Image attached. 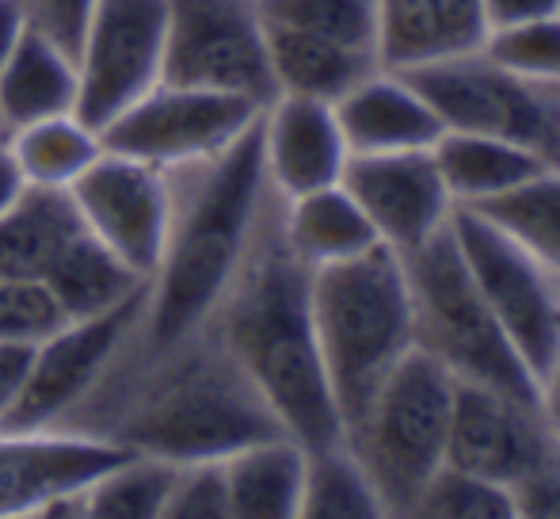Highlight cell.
Masks as SVG:
<instances>
[{
    "label": "cell",
    "instance_id": "6da1fadb",
    "mask_svg": "<svg viewBox=\"0 0 560 519\" xmlns=\"http://www.w3.org/2000/svg\"><path fill=\"white\" fill-rule=\"evenodd\" d=\"M58 431L104 439L118 451L153 454L176 466L225 462L259 439L287 436L210 325L153 344L141 336V321Z\"/></svg>",
    "mask_w": 560,
    "mask_h": 519
},
{
    "label": "cell",
    "instance_id": "7a4b0ae2",
    "mask_svg": "<svg viewBox=\"0 0 560 519\" xmlns=\"http://www.w3.org/2000/svg\"><path fill=\"white\" fill-rule=\"evenodd\" d=\"M279 210L282 199L275 195L241 272L207 325L256 382L282 431L305 451H317L343 439V420L313 325V272L290 253Z\"/></svg>",
    "mask_w": 560,
    "mask_h": 519
},
{
    "label": "cell",
    "instance_id": "3957f363",
    "mask_svg": "<svg viewBox=\"0 0 560 519\" xmlns=\"http://www.w3.org/2000/svg\"><path fill=\"white\" fill-rule=\"evenodd\" d=\"M168 176V238L141 313V336L153 344L207 328L275 203L259 153V123L225 153Z\"/></svg>",
    "mask_w": 560,
    "mask_h": 519
},
{
    "label": "cell",
    "instance_id": "277c9868",
    "mask_svg": "<svg viewBox=\"0 0 560 519\" xmlns=\"http://www.w3.org/2000/svg\"><path fill=\"white\" fill-rule=\"evenodd\" d=\"M313 325L347 431L385 374L416 348V305L405 260L377 245L343 264L317 267Z\"/></svg>",
    "mask_w": 560,
    "mask_h": 519
},
{
    "label": "cell",
    "instance_id": "5b68a950",
    "mask_svg": "<svg viewBox=\"0 0 560 519\" xmlns=\"http://www.w3.org/2000/svg\"><path fill=\"white\" fill-rule=\"evenodd\" d=\"M457 379L423 348H412L347 424L343 439L366 466L385 519H408L423 485L446 466Z\"/></svg>",
    "mask_w": 560,
    "mask_h": 519
},
{
    "label": "cell",
    "instance_id": "8992f818",
    "mask_svg": "<svg viewBox=\"0 0 560 519\" xmlns=\"http://www.w3.org/2000/svg\"><path fill=\"white\" fill-rule=\"evenodd\" d=\"M400 260H405L416 305V348L439 359L457 382H480V387L538 401V382L488 310L450 226Z\"/></svg>",
    "mask_w": 560,
    "mask_h": 519
},
{
    "label": "cell",
    "instance_id": "52a82bcc",
    "mask_svg": "<svg viewBox=\"0 0 560 519\" xmlns=\"http://www.w3.org/2000/svg\"><path fill=\"white\" fill-rule=\"evenodd\" d=\"M462 260L534 382L560 356V275L469 207L450 218Z\"/></svg>",
    "mask_w": 560,
    "mask_h": 519
},
{
    "label": "cell",
    "instance_id": "ba28073f",
    "mask_svg": "<svg viewBox=\"0 0 560 519\" xmlns=\"http://www.w3.org/2000/svg\"><path fill=\"white\" fill-rule=\"evenodd\" d=\"M164 81L271 104L279 92L259 0H168Z\"/></svg>",
    "mask_w": 560,
    "mask_h": 519
},
{
    "label": "cell",
    "instance_id": "9c48e42d",
    "mask_svg": "<svg viewBox=\"0 0 560 519\" xmlns=\"http://www.w3.org/2000/svg\"><path fill=\"white\" fill-rule=\"evenodd\" d=\"M168 0H92L77 38V115L104 130L164 81Z\"/></svg>",
    "mask_w": 560,
    "mask_h": 519
},
{
    "label": "cell",
    "instance_id": "30bf717a",
    "mask_svg": "<svg viewBox=\"0 0 560 519\" xmlns=\"http://www.w3.org/2000/svg\"><path fill=\"white\" fill-rule=\"evenodd\" d=\"M408 77L439 115L443 130L523 141L546 161L560 164V112L553 96L511 77L485 50L431 61Z\"/></svg>",
    "mask_w": 560,
    "mask_h": 519
},
{
    "label": "cell",
    "instance_id": "8fae6325",
    "mask_svg": "<svg viewBox=\"0 0 560 519\" xmlns=\"http://www.w3.org/2000/svg\"><path fill=\"white\" fill-rule=\"evenodd\" d=\"M259 112L264 107L252 100L161 81L100 134L115 153L176 172L236 146L259 123Z\"/></svg>",
    "mask_w": 560,
    "mask_h": 519
},
{
    "label": "cell",
    "instance_id": "7c38bea8",
    "mask_svg": "<svg viewBox=\"0 0 560 519\" xmlns=\"http://www.w3.org/2000/svg\"><path fill=\"white\" fill-rule=\"evenodd\" d=\"M141 313H145V290L96 318L66 321L58 333L35 344L27 382L0 431H58L66 416L104 379L118 348L138 328Z\"/></svg>",
    "mask_w": 560,
    "mask_h": 519
},
{
    "label": "cell",
    "instance_id": "4fadbf2b",
    "mask_svg": "<svg viewBox=\"0 0 560 519\" xmlns=\"http://www.w3.org/2000/svg\"><path fill=\"white\" fill-rule=\"evenodd\" d=\"M84 230L104 241L141 279H153L172 218V176L145 161L104 149L69 187Z\"/></svg>",
    "mask_w": 560,
    "mask_h": 519
},
{
    "label": "cell",
    "instance_id": "5bb4252c",
    "mask_svg": "<svg viewBox=\"0 0 560 519\" xmlns=\"http://www.w3.org/2000/svg\"><path fill=\"white\" fill-rule=\"evenodd\" d=\"M549 459H557V447L538 416V401L480 382H457L446 436L450 466L511 489Z\"/></svg>",
    "mask_w": 560,
    "mask_h": 519
},
{
    "label": "cell",
    "instance_id": "9a60e30c",
    "mask_svg": "<svg viewBox=\"0 0 560 519\" xmlns=\"http://www.w3.org/2000/svg\"><path fill=\"white\" fill-rule=\"evenodd\" d=\"M343 187L366 210L377 241L397 256L416 253L439 238L457 210L431 149L351 157Z\"/></svg>",
    "mask_w": 560,
    "mask_h": 519
},
{
    "label": "cell",
    "instance_id": "2e32d148",
    "mask_svg": "<svg viewBox=\"0 0 560 519\" xmlns=\"http://www.w3.org/2000/svg\"><path fill=\"white\" fill-rule=\"evenodd\" d=\"M122 454L73 431H0V519L38 516L50 500L84 493Z\"/></svg>",
    "mask_w": 560,
    "mask_h": 519
},
{
    "label": "cell",
    "instance_id": "e0dca14e",
    "mask_svg": "<svg viewBox=\"0 0 560 519\" xmlns=\"http://www.w3.org/2000/svg\"><path fill=\"white\" fill-rule=\"evenodd\" d=\"M259 153L279 199L339 184L351 161L336 107L310 96H275L259 112Z\"/></svg>",
    "mask_w": 560,
    "mask_h": 519
},
{
    "label": "cell",
    "instance_id": "ac0fdd59",
    "mask_svg": "<svg viewBox=\"0 0 560 519\" xmlns=\"http://www.w3.org/2000/svg\"><path fill=\"white\" fill-rule=\"evenodd\" d=\"M332 107L351 157L431 149L443 138L439 115L431 112V104L412 84V77L400 73V69H370Z\"/></svg>",
    "mask_w": 560,
    "mask_h": 519
},
{
    "label": "cell",
    "instance_id": "d6986e66",
    "mask_svg": "<svg viewBox=\"0 0 560 519\" xmlns=\"http://www.w3.org/2000/svg\"><path fill=\"white\" fill-rule=\"evenodd\" d=\"M485 0H377V61L412 73L431 61L480 50Z\"/></svg>",
    "mask_w": 560,
    "mask_h": 519
},
{
    "label": "cell",
    "instance_id": "ffe728a7",
    "mask_svg": "<svg viewBox=\"0 0 560 519\" xmlns=\"http://www.w3.org/2000/svg\"><path fill=\"white\" fill-rule=\"evenodd\" d=\"M77 96H81V77L73 50L31 23L0 69V115L8 130L77 112Z\"/></svg>",
    "mask_w": 560,
    "mask_h": 519
},
{
    "label": "cell",
    "instance_id": "44dd1931",
    "mask_svg": "<svg viewBox=\"0 0 560 519\" xmlns=\"http://www.w3.org/2000/svg\"><path fill=\"white\" fill-rule=\"evenodd\" d=\"M279 218L290 253L302 260L310 272L343 264V260H354L382 245L366 210L347 192L343 180L332 187H320V192L298 195V199H282Z\"/></svg>",
    "mask_w": 560,
    "mask_h": 519
},
{
    "label": "cell",
    "instance_id": "7402d4cb",
    "mask_svg": "<svg viewBox=\"0 0 560 519\" xmlns=\"http://www.w3.org/2000/svg\"><path fill=\"white\" fill-rule=\"evenodd\" d=\"M431 157L457 207H480L553 164L523 141L465 130H443V138L431 146Z\"/></svg>",
    "mask_w": 560,
    "mask_h": 519
},
{
    "label": "cell",
    "instance_id": "603a6c76",
    "mask_svg": "<svg viewBox=\"0 0 560 519\" xmlns=\"http://www.w3.org/2000/svg\"><path fill=\"white\" fill-rule=\"evenodd\" d=\"M267 54H271V77L279 96H310L325 104H336L370 69L382 66L377 54L370 50H354V46L282 27L271 20H267Z\"/></svg>",
    "mask_w": 560,
    "mask_h": 519
},
{
    "label": "cell",
    "instance_id": "cb8c5ba5",
    "mask_svg": "<svg viewBox=\"0 0 560 519\" xmlns=\"http://www.w3.org/2000/svg\"><path fill=\"white\" fill-rule=\"evenodd\" d=\"M233 519H302L305 447L294 436H271L222 462Z\"/></svg>",
    "mask_w": 560,
    "mask_h": 519
},
{
    "label": "cell",
    "instance_id": "d4e9b609",
    "mask_svg": "<svg viewBox=\"0 0 560 519\" xmlns=\"http://www.w3.org/2000/svg\"><path fill=\"white\" fill-rule=\"evenodd\" d=\"M43 282L69 321L96 318L145 290V279L130 264H122L104 241L92 238L84 222L46 264Z\"/></svg>",
    "mask_w": 560,
    "mask_h": 519
},
{
    "label": "cell",
    "instance_id": "484cf974",
    "mask_svg": "<svg viewBox=\"0 0 560 519\" xmlns=\"http://www.w3.org/2000/svg\"><path fill=\"white\" fill-rule=\"evenodd\" d=\"M77 230L81 215L73 195L27 184L0 215V279H43L46 264Z\"/></svg>",
    "mask_w": 560,
    "mask_h": 519
},
{
    "label": "cell",
    "instance_id": "4316f807",
    "mask_svg": "<svg viewBox=\"0 0 560 519\" xmlns=\"http://www.w3.org/2000/svg\"><path fill=\"white\" fill-rule=\"evenodd\" d=\"M104 149V134L77 112L38 119L31 127L12 130L8 138V153L20 164L23 180L31 187H54V192H69Z\"/></svg>",
    "mask_w": 560,
    "mask_h": 519
},
{
    "label": "cell",
    "instance_id": "83f0119b",
    "mask_svg": "<svg viewBox=\"0 0 560 519\" xmlns=\"http://www.w3.org/2000/svg\"><path fill=\"white\" fill-rule=\"evenodd\" d=\"M500 226L515 245L560 275V164H546L511 192L469 207Z\"/></svg>",
    "mask_w": 560,
    "mask_h": 519
},
{
    "label": "cell",
    "instance_id": "f1b7e54d",
    "mask_svg": "<svg viewBox=\"0 0 560 519\" xmlns=\"http://www.w3.org/2000/svg\"><path fill=\"white\" fill-rule=\"evenodd\" d=\"M302 519H385V505L347 439L305 451Z\"/></svg>",
    "mask_w": 560,
    "mask_h": 519
},
{
    "label": "cell",
    "instance_id": "f546056e",
    "mask_svg": "<svg viewBox=\"0 0 560 519\" xmlns=\"http://www.w3.org/2000/svg\"><path fill=\"white\" fill-rule=\"evenodd\" d=\"M176 470L153 454H122L84 489V519H164Z\"/></svg>",
    "mask_w": 560,
    "mask_h": 519
},
{
    "label": "cell",
    "instance_id": "4dcf8cb0",
    "mask_svg": "<svg viewBox=\"0 0 560 519\" xmlns=\"http://www.w3.org/2000/svg\"><path fill=\"white\" fill-rule=\"evenodd\" d=\"M264 20L377 54V0H259Z\"/></svg>",
    "mask_w": 560,
    "mask_h": 519
},
{
    "label": "cell",
    "instance_id": "1f68e13d",
    "mask_svg": "<svg viewBox=\"0 0 560 519\" xmlns=\"http://www.w3.org/2000/svg\"><path fill=\"white\" fill-rule=\"evenodd\" d=\"M480 50L534 89H560V15L488 31Z\"/></svg>",
    "mask_w": 560,
    "mask_h": 519
},
{
    "label": "cell",
    "instance_id": "d6a6232c",
    "mask_svg": "<svg viewBox=\"0 0 560 519\" xmlns=\"http://www.w3.org/2000/svg\"><path fill=\"white\" fill-rule=\"evenodd\" d=\"M408 519H515L511 489L469 470L446 466L423 485Z\"/></svg>",
    "mask_w": 560,
    "mask_h": 519
},
{
    "label": "cell",
    "instance_id": "836d02e7",
    "mask_svg": "<svg viewBox=\"0 0 560 519\" xmlns=\"http://www.w3.org/2000/svg\"><path fill=\"white\" fill-rule=\"evenodd\" d=\"M66 313L54 302L43 279H0V344H43L66 325Z\"/></svg>",
    "mask_w": 560,
    "mask_h": 519
},
{
    "label": "cell",
    "instance_id": "e575fe53",
    "mask_svg": "<svg viewBox=\"0 0 560 519\" xmlns=\"http://www.w3.org/2000/svg\"><path fill=\"white\" fill-rule=\"evenodd\" d=\"M164 519H233L222 462H184L172 482Z\"/></svg>",
    "mask_w": 560,
    "mask_h": 519
},
{
    "label": "cell",
    "instance_id": "d590c367",
    "mask_svg": "<svg viewBox=\"0 0 560 519\" xmlns=\"http://www.w3.org/2000/svg\"><path fill=\"white\" fill-rule=\"evenodd\" d=\"M515 519H560V454L511 485Z\"/></svg>",
    "mask_w": 560,
    "mask_h": 519
},
{
    "label": "cell",
    "instance_id": "8d00e7d4",
    "mask_svg": "<svg viewBox=\"0 0 560 519\" xmlns=\"http://www.w3.org/2000/svg\"><path fill=\"white\" fill-rule=\"evenodd\" d=\"M23 8H27V20L38 31H46L61 46L77 50V38H81L84 15H89L92 0H23Z\"/></svg>",
    "mask_w": 560,
    "mask_h": 519
},
{
    "label": "cell",
    "instance_id": "74e56055",
    "mask_svg": "<svg viewBox=\"0 0 560 519\" xmlns=\"http://www.w3.org/2000/svg\"><path fill=\"white\" fill-rule=\"evenodd\" d=\"M31 356H35V348H27V344H0V428H4V420L12 416L15 401L23 393Z\"/></svg>",
    "mask_w": 560,
    "mask_h": 519
},
{
    "label": "cell",
    "instance_id": "f35d334b",
    "mask_svg": "<svg viewBox=\"0 0 560 519\" xmlns=\"http://www.w3.org/2000/svg\"><path fill=\"white\" fill-rule=\"evenodd\" d=\"M488 31L511 27V23H530L560 15V0H485Z\"/></svg>",
    "mask_w": 560,
    "mask_h": 519
},
{
    "label": "cell",
    "instance_id": "ab89813d",
    "mask_svg": "<svg viewBox=\"0 0 560 519\" xmlns=\"http://www.w3.org/2000/svg\"><path fill=\"white\" fill-rule=\"evenodd\" d=\"M538 416H541V424H546L549 439H553V447L560 454V356L553 359V367L538 379Z\"/></svg>",
    "mask_w": 560,
    "mask_h": 519
},
{
    "label": "cell",
    "instance_id": "60d3db41",
    "mask_svg": "<svg viewBox=\"0 0 560 519\" xmlns=\"http://www.w3.org/2000/svg\"><path fill=\"white\" fill-rule=\"evenodd\" d=\"M27 27H31V20H27L23 0H0V69H4L8 58H12V50L20 46V38Z\"/></svg>",
    "mask_w": 560,
    "mask_h": 519
},
{
    "label": "cell",
    "instance_id": "b9f144b4",
    "mask_svg": "<svg viewBox=\"0 0 560 519\" xmlns=\"http://www.w3.org/2000/svg\"><path fill=\"white\" fill-rule=\"evenodd\" d=\"M23 187H27V180H23L20 164L12 161V153H8V146H4L0 149V215L20 199Z\"/></svg>",
    "mask_w": 560,
    "mask_h": 519
},
{
    "label": "cell",
    "instance_id": "7bdbcfd3",
    "mask_svg": "<svg viewBox=\"0 0 560 519\" xmlns=\"http://www.w3.org/2000/svg\"><path fill=\"white\" fill-rule=\"evenodd\" d=\"M8 138H12V130H8L4 115H0V149H4V146H8Z\"/></svg>",
    "mask_w": 560,
    "mask_h": 519
},
{
    "label": "cell",
    "instance_id": "ee69618b",
    "mask_svg": "<svg viewBox=\"0 0 560 519\" xmlns=\"http://www.w3.org/2000/svg\"><path fill=\"white\" fill-rule=\"evenodd\" d=\"M549 96H553V104H557V112H560V89H549Z\"/></svg>",
    "mask_w": 560,
    "mask_h": 519
}]
</instances>
